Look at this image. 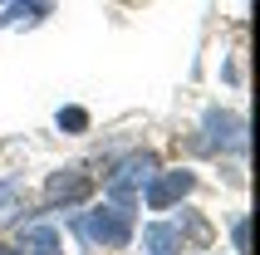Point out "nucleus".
I'll return each instance as SVG.
<instances>
[{
  "instance_id": "nucleus-1",
  "label": "nucleus",
  "mask_w": 260,
  "mask_h": 255,
  "mask_svg": "<svg viewBox=\"0 0 260 255\" xmlns=\"http://www.w3.org/2000/svg\"><path fill=\"white\" fill-rule=\"evenodd\" d=\"M93 197V177L79 167H64L54 172L49 182H44V201H49V211H59V206H79V201Z\"/></svg>"
},
{
  "instance_id": "nucleus-2",
  "label": "nucleus",
  "mask_w": 260,
  "mask_h": 255,
  "mask_svg": "<svg viewBox=\"0 0 260 255\" xmlns=\"http://www.w3.org/2000/svg\"><path fill=\"white\" fill-rule=\"evenodd\" d=\"M84 236L93 245H128L133 221H128V211H118V206H108V211H88L84 216Z\"/></svg>"
},
{
  "instance_id": "nucleus-3",
  "label": "nucleus",
  "mask_w": 260,
  "mask_h": 255,
  "mask_svg": "<svg viewBox=\"0 0 260 255\" xmlns=\"http://www.w3.org/2000/svg\"><path fill=\"white\" fill-rule=\"evenodd\" d=\"M152 172H157V162H152L147 152H138V157H128V162H123V167L108 177V192H113L118 201H128V197H133V186H143Z\"/></svg>"
},
{
  "instance_id": "nucleus-4",
  "label": "nucleus",
  "mask_w": 260,
  "mask_h": 255,
  "mask_svg": "<svg viewBox=\"0 0 260 255\" xmlns=\"http://www.w3.org/2000/svg\"><path fill=\"white\" fill-rule=\"evenodd\" d=\"M191 186H197V177H191V172H162L157 182L147 186V206H152V211H167L172 201L187 197Z\"/></svg>"
},
{
  "instance_id": "nucleus-5",
  "label": "nucleus",
  "mask_w": 260,
  "mask_h": 255,
  "mask_svg": "<svg viewBox=\"0 0 260 255\" xmlns=\"http://www.w3.org/2000/svg\"><path fill=\"white\" fill-rule=\"evenodd\" d=\"M177 241H182V236H177L172 226H152L143 245H147V255H177Z\"/></svg>"
},
{
  "instance_id": "nucleus-6",
  "label": "nucleus",
  "mask_w": 260,
  "mask_h": 255,
  "mask_svg": "<svg viewBox=\"0 0 260 255\" xmlns=\"http://www.w3.org/2000/svg\"><path fill=\"white\" fill-rule=\"evenodd\" d=\"M29 250H35V255H59V236L49 226H35V231H29Z\"/></svg>"
},
{
  "instance_id": "nucleus-7",
  "label": "nucleus",
  "mask_w": 260,
  "mask_h": 255,
  "mask_svg": "<svg viewBox=\"0 0 260 255\" xmlns=\"http://www.w3.org/2000/svg\"><path fill=\"white\" fill-rule=\"evenodd\" d=\"M59 128H69V133H84V128H88V113H84V108H59Z\"/></svg>"
}]
</instances>
